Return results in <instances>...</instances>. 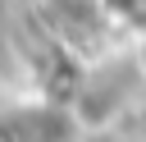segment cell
Masks as SVG:
<instances>
[{"mask_svg":"<svg viewBox=\"0 0 146 142\" xmlns=\"http://www.w3.org/2000/svg\"><path fill=\"white\" fill-rule=\"evenodd\" d=\"M73 115L64 110H27V115H14L9 124H0V142H68Z\"/></svg>","mask_w":146,"mask_h":142,"instance_id":"obj_1","label":"cell"},{"mask_svg":"<svg viewBox=\"0 0 146 142\" xmlns=\"http://www.w3.org/2000/svg\"><path fill=\"white\" fill-rule=\"evenodd\" d=\"M110 9H119V14H128V18H146V0H105Z\"/></svg>","mask_w":146,"mask_h":142,"instance_id":"obj_2","label":"cell"}]
</instances>
